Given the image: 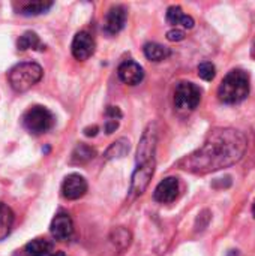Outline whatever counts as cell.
<instances>
[{"mask_svg": "<svg viewBox=\"0 0 255 256\" xmlns=\"http://www.w3.org/2000/svg\"><path fill=\"white\" fill-rule=\"evenodd\" d=\"M156 142H158V132L155 124H149V128L144 130L140 144H138V152H137V164H146L149 160L155 159V150H156Z\"/></svg>", "mask_w": 255, "mask_h": 256, "instance_id": "6", "label": "cell"}, {"mask_svg": "<svg viewBox=\"0 0 255 256\" xmlns=\"http://www.w3.org/2000/svg\"><path fill=\"white\" fill-rule=\"evenodd\" d=\"M51 243L42 238H36L32 240L30 243L26 244L24 248V254L26 256H47L51 252Z\"/></svg>", "mask_w": 255, "mask_h": 256, "instance_id": "17", "label": "cell"}, {"mask_svg": "<svg viewBox=\"0 0 255 256\" xmlns=\"http://www.w3.org/2000/svg\"><path fill=\"white\" fill-rule=\"evenodd\" d=\"M53 2H42V0H38V2H27L24 4H21L20 8V12L23 15H41V14H45L48 9L53 8Z\"/></svg>", "mask_w": 255, "mask_h": 256, "instance_id": "19", "label": "cell"}, {"mask_svg": "<svg viewBox=\"0 0 255 256\" xmlns=\"http://www.w3.org/2000/svg\"><path fill=\"white\" fill-rule=\"evenodd\" d=\"M96 152L95 148H92L90 146L86 144H80L75 147L74 153H72V162L74 164H86L89 160H92L95 158Z\"/></svg>", "mask_w": 255, "mask_h": 256, "instance_id": "21", "label": "cell"}, {"mask_svg": "<svg viewBox=\"0 0 255 256\" xmlns=\"http://www.w3.org/2000/svg\"><path fill=\"white\" fill-rule=\"evenodd\" d=\"M248 94H249V75L242 69L230 70L218 88L219 100L228 105L243 102L248 98Z\"/></svg>", "mask_w": 255, "mask_h": 256, "instance_id": "2", "label": "cell"}, {"mask_svg": "<svg viewBox=\"0 0 255 256\" xmlns=\"http://www.w3.org/2000/svg\"><path fill=\"white\" fill-rule=\"evenodd\" d=\"M126 9L120 4L113 6L104 18V32L107 34L119 33L126 24Z\"/></svg>", "mask_w": 255, "mask_h": 256, "instance_id": "11", "label": "cell"}, {"mask_svg": "<svg viewBox=\"0 0 255 256\" xmlns=\"http://www.w3.org/2000/svg\"><path fill=\"white\" fill-rule=\"evenodd\" d=\"M248 150V138L231 128H219L209 134L204 144L182 159L179 166L192 174H209L237 164Z\"/></svg>", "mask_w": 255, "mask_h": 256, "instance_id": "1", "label": "cell"}, {"mask_svg": "<svg viewBox=\"0 0 255 256\" xmlns=\"http://www.w3.org/2000/svg\"><path fill=\"white\" fill-rule=\"evenodd\" d=\"M201 100V90L194 82H179L174 90V105L182 111H192Z\"/></svg>", "mask_w": 255, "mask_h": 256, "instance_id": "5", "label": "cell"}, {"mask_svg": "<svg viewBox=\"0 0 255 256\" xmlns=\"http://www.w3.org/2000/svg\"><path fill=\"white\" fill-rule=\"evenodd\" d=\"M155 174V159L149 160L146 164H141L137 166V170L132 174V182H131V192L134 195H143L146 189L150 184V180Z\"/></svg>", "mask_w": 255, "mask_h": 256, "instance_id": "7", "label": "cell"}, {"mask_svg": "<svg viewBox=\"0 0 255 256\" xmlns=\"http://www.w3.org/2000/svg\"><path fill=\"white\" fill-rule=\"evenodd\" d=\"M179 195V180L176 177H167L164 178L155 189L153 198L155 201L161 204H168L173 202Z\"/></svg>", "mask_w": 255, "mask_h": 256, "instance_id": "12", "label": "cell"}, {"mask_svg": "<svg viewBox=\"0 0 255 256\" xmlns=\"http://www.w3.org/2000/svg\"><path fill=\"white\" fill-rule=\"evenodd\" d=\"M98 126H90V128H86L84 129V135L86 136H95L96 134H98Z\"/></svg>", "mask_w": 255, "mask_h": 256, "instance_id": "24", "label": "cell"}, {"mask_svg": "<svg viewBox=\"0 0 255 256\" xmlns=\"http://www.w3.org/2000/svg\"><path fill=\"white\" fill-rule=\"evenodd\" d=\"M144 54L149 60L152 62H162L170 56V50L161 44L156 42H149L144 45Z\"/></svg>", "mask_w": 255, "mask_h": 256, "instance_id": "18", "label": "cell"}, {"mask_svg": "<svg viewBox=\"0 0 255 256\" xmlns=\"http://www.w3.org/2000/svg\"><path fill=\"white\" fill-rule=\"evenodd\" d=\"M12 225H14L12 210L6 204L0 202V240H5L9 236Z\"/></svg>", "mask_w": 255, "mask_h": 256, "instance_id": "16", "label": "cell"}, {"mask_svg": "<svg viewBox=\"0 0 255 256\" xmlns=\"http://www.w3.org/2000/svg\"><path fill=\"white\" fill-rule=\"evenodd\" d=\"M254 218H255V202H254Z\"/></svg>", "mask_w": 255, "mask_h": 256, "instance_id": "26", "label": "cell"}, {"mask_svg": "<svg viewBox=\"0 0 255 256\" xmlns=\"http://www.w3.org/2000/svg\"><path fill=\"white\" fill-rule=\"evenodd\" d=\"M117 74H119V78L128 84V86H137L143 81L144 78V70L143 68L137 63V62H132V60H126L123 62L119 69H117Z\"/></svg>", "mask_w": 255, "mask_h": 256, "instance_id": "13", "label": "cell"}, {"mask_svg": "<svg viewBox=\"0 0 255 256\" xmlns=\"http://www.w3.org/2000/svg\"><path fill=\"white\" fill-rule=\"evenodd\" d=\"M23 124L24 128L35 135H41L48 132L53 124H54V117L51 114L50 110H47L45 106H32L30 110H27L23 116Z\"/></svg>", "mask_w": 255, "mask_h": 256, "instance_id": "4", "label": "cell"}, {"mask_svg": "<svg viewBox=\"0 0 255 256\" xmlns=\"http://www.w3.org/2000/svg\"><path fill=\"white\" fill-rule=\"evenodd\" d=\"M17 45H18V50H21V51H26V50H44V45L41 44V39L35 32H26L24 34H21Z\"/></svg>", "mask_w": 255, "mask_h": 256, "instance_id": "20", "label": "cell"}, {"mask_svg": "<svg viewBox=\"0 0 255 256\" xmlns=\"http://www.w3.org/2000/svg\"><path fill=\"white\" fill-rule=\"evenodd\" d=\"M71 51L77 60H87L95 52V39L87 32H78L74 36Z\"/></svg>", "mask_w": 255, "mask_h": 256, "instance_id": "10", "label": "cell"}, {"mask_svg": "<svg viewBox=\"0 0 255 256\" xmlns=\"http://www.w3.org/2000/svg\"><path fill=\"white\" fill-rule=\"evenodd\" d=\"M87 192V182L80 174H69L62 183V195L69 201L80 200Z\"/></svg>", "mask_w": 255, "mask_h": 256, "instance_id": "8", "label": "cell"}, {"mask_svg": "<svg viewBox=\"0 0 255 256\" xmlns=\"http://www.w3.org/2000/svg\"><path fill=\"white\" fill-rule=\"evenodd\" d=\"M216 75V68L210 62H203L198 64V76L204 81H212Z\"/></svg>", "mask_w": 255, "mask_h": 256, "instance_id": "22", "label": "cell"}, {"mask_svg": "<svg viewBox=\"0 0 255 256\" xmlns=\"http://www.w3.org/2000/svg\"><path fill=\"white\" fill-rule=\"evenodd\" d=\"M167 22L171 26H183L185 28H192L195 21L192 16L185 15L180 6H170L167 10Z\"/></svg>", "mask_w": 255, "mask_h": 256, "instance_id": "14", "label": "cell"}, {"mask_svg": "<svg viewBox=\"0 0 255 256\" xmlns=\"http://www.w3.org/2000/svg\"><path fill=\"white\" fill-rule=\"evenodd\" d=\"M42 68L35 62H23L15 64L9 72V84L14 92L24 93L38 84L42 78Z\"/></svg>", "mask_w": 255, "mask_h": 256, "instance_id": "3", "label": "cell"}, {"mask_svg": "<svg viewBox=\"0 0 255 256\" xmlns=\"http://www.w3.org/2000/svg\"><path fill=\"white\" fill-rule=\"evenodd\" d=\"M131 146H129V140L126 138H119L117 141H114L104 153V158L107 160H111V159H120L123 156L128 154Z\"/></svg>", "mask_w": 255, "mask_h": 256, "instance_id": "15", "label": "cell"}, {"mask_svg": "<svg viewBox=\"0 0 255 256\" xmlns=\"http://www.w3.org/2000/svg\"><path fill=\"white\" fill-rule=\"evenodd\" d=\"M167 39L171 40V42H179V40H183L185 39V32L183 30H179V28H173L167 33Z\"/></svg>", "mask_w": 255, "mask_h": 256, "instance_id": "23", "label": "cell"}, {"mask_svg": "<svg viewBox=\"0 0 255 256\" xmlns=\"http://www.w3.org/2000/svg\"><path fill=\"white\" fill-rule=\"evenodd\" d=\"M51 256H66L65 254H62V252H57V254H53Z\"/></svg>", "mask_w": 255, "mask_h": 256, "instance_id": "25", "label": "cell"}, {"mask_svg": "<svg viewBox=\"0 0 255 256\" xmlns=\"http://www.w3.org/2000/svg\"><path fill=\"white\" fill-rule=\"evenodd\" d=\"M50 232L56 240L68 242L74 234V222H72L71 216L65 212L57 213L50 225Z\"/></svg>", "mask_w": 255, "mask_h": 256, "instance_id": "9", "label": "cell"}]
</instances>
